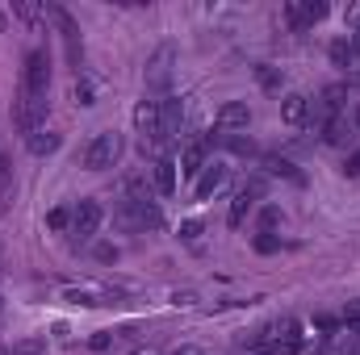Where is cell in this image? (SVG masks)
<instances>
[{"instance_id": "6da1fadb", "label": "cell", "mask_w": 360, "mask_h": 355, "mask_svg": "<svg viewBox=\"0 0 360 355\" xmlns=\"http://www.w3.org/2000/svg\"><path fill=\"white\" fill-rule=\"evenodd\" d=\"M252 347H260L269 355H297L306 347V339H302V326L293 318H281V322H269L264 330H256Z\"/></svg>"}, {"instance_id": "7a4b0ae2", "label": "cell", "mask_w": 360, "mask_h": 355, "mask_svg": "<svg viewBox=\"0 0 360 355\" xmlns=\"http://www.w3.org/2000/svg\"><path fill=\"white\" fill-rule=\"evenodd\" d=\"M122 151H126V142H122V134L117 130H101V134H92L89 147H84V168L89 172H109V168H117V159H122Z\"/></svg>"}, {"instance_id": "3957f363", "label": "cell", "mask_w": 360, "mask_h": 355, "mask_svg": "<svg viewBox=\"0 0 360 355\" xmlns=\"http://www.w3.org/2000/svg\"><path fill=\"white\" fill-rule=\"evenodd\" d=\"M117 226L130 230V234H147V230H160V226H164V213H160L155 201H122Z\"/></svg>"}, {"instance_id": "277c9868", "label": "cell", "mask_w": 360, "mask_h": 355, "mask_svg": "<svg viewBox=\"0 0 360 355\" xmlns=\"http://www.w3.org/2000/svg\"><path fill=\"white\" fill-rule=\"evenodd\" d=\"M134 130H139L143 155L164 142V134H160V100H139V105H134Z\"/></svg>"}, {"instance_id": "5b68a950", "label": "cell", "mask_w": 360, "mask_h": 355, "mask_svg": "<svg viewBox=\"0 0 360 355\" xmlns=\"http://www.w3.org/2000/svg\"><path fill=\"white\" fill-rule=\"evenodd\" d=\"M46 88H51V55H46V51H30V55H25L21 92H25V96H38V100H46Z\"/></svg>"}, {"instance_id": "8992f818", "label": "cell", "mask_w": 360, "mask_h": 355, "mask_svg": "<svg viewBox=\"0 0 360 355\" xmlns=\"http://www.w3.org/2000/svg\"><path fill=\"white\" fill-rule=\"evenodd\" d=\"M13 121H17V130L30 138L34 130H42V126H46V100L17 92V100H13Z\"/></svg>"}, {"instance_id": "52a82bcc", "label": "cell", "mask_w": 360, "mask_h": 355, "mask_svg": "<svg viewBox=\"0 0 360 355\" xmlns=\"http://www.w3.org/2000/svg\"><path fill=\"white\" fill-rule=\"evenodd\" d=\"M101 217H105V213H101L96 201H80V205L72 209V243H76V247L89 243L92 234L101 230Z\"/></svg>"}, {"instance_id": "ba28073f", "label": "cell", "mask_w": 360, "mask_h": 355, "mask_svg": "<svg viewBox=\"0 0 360 355\" xmlns=\"http://www.w3.org/2000/svg\"><path fill=\"white\" fill-rule=\"evenodd\" d=\"M226 180H231V168H226L222 159H210V163L201 168L197 184H193V196H197V201H210V196H218V192L226 188Z\"/></svg>"}, {"instance_id": "9c48e42d", "label": "cell", "mask_w": 360, "mask_h": 355, "mask_svg": "<svg viewBox=\"0 0 360 355\" xmlns=\"http://www.w3.org/2000/svg\"><path fill=\"white\" fill-rule=\"evenodd\" d=\"M172 67H176V51H172V46H160V51L147 59V88L164 92L172 84Z\"/></svg>"}, {"instance_id": "30bf717a", "label": "cell", "mask_w": 360, "mask_h": 355, "mask_svg": "<svg viewBox=\"0 0 360 355\" xmlns=\"http://www.w3.org/2000/svg\"><path fill=\"white\" fill-rule=\"evenodd\" d=\"M323 17H327V4H323V0H289V4H285L289 29H310V25L323 21Z\"/></svg>"}, {"instance_id": "8fae6325", "label": "cell", "mask_w": 360, "mask_h": 355, "mask_svg": "<svg viewBox=\"0 0 360 355\" xmlns=\"http://www.w3.org/2000/svg\"><path fill=\"white\" fill-rule=\"evenodd\" d=\"M214 126H218V134H239V130H248V126H252V109H248V100H226V105L218 109Z\"/></svg>"}, {"instance_id": "7c38bea8", "label": "cell", "mask_w": 360, "mask_h": 355, "mask_svg": "<svg viewBox=\"0 0 360 355\" xmlns=\"http://www.w3.org/2000/svg\"><path fill=\"white\" fill-rule=\"evenodd\" d=\"M260 192H264V184H260V180H252V184H243V188L235 192V201H231V217H226V222H231L235 230H239V226L248 222V213L256 209V201H260Z\"/></svg>"}, {"instance_id": "4fadbf2b", "label": "cell", "mask_w": 360, "mask_h": 355, "mask_svg": "<svg viewBox=\"0 0 360 355\" xmlns=\"http://www.w3.org/2000/svg\"><path fill=\"white\" fill-rule=\"evenodd\" d=\"M205 163H210V142H205V138L184 142V151H180V176H184V180H197Z\"/></svg>"}, {"instance_id": "5bb4252c", "label": "cell", "mask_w": 360, "mask_h": 355, "mask_svg": "<svg viewBox=\"0 0 360 355\" xmlns=\"http://www.w3.org/2000/svg\"><path fill=\"white\" fill-rule=\"evenodd\" d=\"M51 17H55V21H59V29H63V42H68V59H72V67L80 72V29H76L72 13H68L63 4H51Z\"/></svg>"}, {"instance_id": "9a60e30c", "label": "cell", "mask_w": 360, "mask_h": 355, "mask_svg": "<svg viewBox=\"0 0 360 355\" xmlns=\"http://www.w3.org/2000/svg\"><path fill=\"white\" fill-rule=\"evenodd\" d=\"M281 121H285V126H306V121H310V96L285 92V96H281Z\"/></svg>"}, {"instance_id": "2e32d148", "label": "cell", "mask_w": 360, "mask_h": 355, "mask_svg": "<svg viewBox=\"0 0 360 355\" xmlns=\"http://www.w3.org/2000/svg\"><path fill=\"white\" fill-rule=\"evenodd\" d=\"M68 301H76V305H113V301H117V288L80 284V288H68Z\"/></svg>"}, {"instance_id": "e0dca14e", "label": "cell", "mask_w": 360, "mask_h": 355, "mask_svg": "<svg viewBox=\"0 0 360 355\" xmlns=\"http://www.w3.org/2000/svg\"><path fill=\"white\" fill-rule=\"evenodd\" d=\"M180 121H184V100H180V96L160 100V134H164V138H176Z\"/></svg>"}, {"instance_id": "ac0fdd59", "label": "cell", "mask_w": 360, "mask_h": 355, "mask_svg": "<svg viewBox=\"0 0 360 355\" xmlns=\"http://www.w3.org/2000/svg\"><path fill=\"white\" fill-rule=\"evenodd\" d=\"M25 147H30V155H38V159H42V155H55V151H59V134L42 126V130H34V134L25 138Z\"/></svg>"}, {"instance_id": "d6986e66", "label": "cell", "mask_w": 360, "mask_h": 355, "mask_svg": "<svg viewBox=\"0 0 360 355\" xmlns=\"http://www.w3.org/2000/svg\"><path fill=\"white\" fill-rule=\"evenodd\" d=\"M155 192H176V159H168V155H160L155 159Z\"/></svg>"}, {"instance_id": "ffe728a7", "label": "cell", "mask_w": 360, "mask_h": 355, "mask_svg": "<svg viewBox=\"0 0 360 355\" xmlns=\"http://www.w3.org/2000/svg\"><path fill=\"white\" fill-rule=\"evenodd\" d=\"M122 188H126V201H155V188L147 184L143 172H134V176L122 180Z\"/></svg>"}, {"instance_id": "44dd1931", "label": "cell", "mask_w": 360, "mask_h": 355, "mask_svg": "<svg viewBox=\"0 0 360 355\" xmlns=\"http://www.w3.org/2000/svg\"><path fill=\"white\" fill-rule=\"evenodd\" d=\"M264 172H269V176H285V180H293V184H302V172H297L289 159H281V155H264Z\"/></svg>"}, {"instance_id": "7402d4cb", "label": "cell", "mask_w": 360, "mask_h": 355, "mask_svg": "<svg viewBox=\"0 0 360 355\" xmlns=\"http://www.w3.org/2000/svg\"><path fill=\"white\" fill-rule=\"evenodd\" d=\"M13 13H17L25 25H38V21H42L51 8H46V4H34V0H17V4H13Z\"/></svg>"}, {"instance_id": "603a6c76", "label": "cell", "mask_w": 360, "mask_h": 355, "mask_svg": "<svg viewBox=\"0 0 360 355\" xmlns=\"http://www.w3.org/2000/svg\"><path fill=\"white\" fill-rule=\"evenodd\" d=\"M13 201V168H8V155H0V213L8 209Z\"/></svg>"}, {"instance_id": "cb8c5ba5", "label": "cell", "mask_w": 360, "mask_h": 355, "mask_svg": "<svg viewBox=\"0 0 360 355\" xmlns=\"http://www.w3.org/2000/svg\"><path fill=\"white\" fill-rule=\"evenodd\" d=\"M72 96H76V105H96V92H92V84L84 80V76H76V88H72Z\"/></svg>"}, {"instance_id": "d4e9b609", "label": "cell", "mask_w": 360, "mask_h": 355, "mask_svg": "<svg viewBox=\"0 0 360 355\" xmlns=\"http://www.w3.org/2000/svg\"><path fill=\"white\" fill-rule=\"evenodd\" d=\"M218 138H222L231 151H239V155H252V151H256V147H252V138H243V134H218Z\"/></svg>"}, {"instance_id": "484cf974", "label": "cell", "mask_w": 360, "mask_h": 355, "mask_svg": "<svg viewBox=\"0 0 360 355\" xmlns=\"http://www.w3.org/2000/svg\"><path fill=\"white\" fill-rule=\"evenodd\" d=\"M201 230H205L201 222H184V226H180V239H184L188 247H197V243H201Z\"/></svg>"}, {"instance_id": "4316f807", "label": "cell", "mask_w": 360, "mask_h": 355, "mask_svg": "<svg viewBox=\"0 0 360 355\" xmlns=\"http://www.w3.org/2000/svg\"><path fill=\"white\" fill-rule=\"evenodd\" d=\"M42 351H46V343H42V339H25V343H17L8 355H42Z\"/></svg>"}, {"instance_id": "83f0119b", "label": "cell", "mask_w": 360, "mask_h": 355, "mask_svg": "<svg viewBox=\"0 0 360 355\" xmlns=\"http://www.w3.org/2000/svg\"><path fill=\"white\" fill-rule=\"evenodd\" d=\"M331 59H335L340 67H348V63H352V51H348V38H340V42L331 46Z\"/></svg>"}, {"instance_id": "f1b7e54d", "label": "cell", "mask_w": 360, "mask_h": 355, "mask_svg": "<svg viewBox=\"0 0 360 355\" xmlns=\"http://www.w3.org/2000/svg\"><path fill=\"white\" fill-rule=\"evenodd\" d=\"M344 326H348L352 335H360V301H352V305L344 309Z\"/></svg>"}, {"instance_id": "f546056e", "label": "cell", "mask_w": 360, "mask_h": 355, "mask_svg": "<svg viewBox=\"0 0 360 355\" xmlns=\"http://www.w3.org/2000/svg\"><path fill=\"white\" fill-rule=\"evenodd\" d=\"M46 226H51V230H63V226H72V213H68V209H51Z\"/></svg>"}, {"instance_id": "4dcf8cb0", "label": "cell", "mask_w": 360, "mask_h": 355, "mask_svg": "<svg viewBox=\"0 0 360 355\" xmlns=\"http://www.w3.org/2000/svg\"><path fill=\"white\" fill-rule=\"evenodd\" d=\"M256 251H260V255H272V251H281V239H272V234H260V239H256Z\"/></svg>"}, {"instance_id": "1f68e13d", "label": "cell", "mask_w": 360, "mask_h": 355, "mask_svg": "<svg viewBox=\"0 0 360 355\" xmlns=\"http://www.w3.org/2000/svg\"><path fill=\"white\" fill-rule=\"evenodd\" d=\"M260 84H264V88H281V76H276V72H272V67H260Z\"/></svg>"}, {"instance_id": "d6a6232c", "label": "cell", "mask_w": 360, "mask_h": 355, "mask_svg": "<svg viewBox=\"0 0 360 355\" xmlns=\"http://www.w3.org/2000/svg\"><path fill=\"white\" fill-rule=\"evenodd\" d=\"M344 176H352V180L360 176V151H352V155L344 159Z\"/></svg>"}, {"instance_id": "836d02e7", "label": "cell", "mask_w": 360, "mask_h": 355, "mask_svg": "<svg viewBox=\"0 0 360 355\" xmlns=\"http://www.w3.org/2000/svg\"><path fill=\"white\" fill-rule=\"evenodd\" d=\"M109 343H113V339H109V330H96V335L89 339V347H92V351H105Z\"/></svg>"}, {"instance_id": "e575fe53", "label": "cell", "mask_w": 360, "mask_h": 355, "mask_svg": "<svg viewBox=\"0 0 360 355\" xmlns=\"http://www.w3.org/2000/svg\"><path fill=\"white\" fill-rule=\"evenodd\" d=\"M276 222H281V213H276V209H264V234H269Z\"/></svg>"}, {"instance_id": "d590c367", "label": "cell", "mask_w": 360, "mask_h": 355, "mask_svg": "<svg viewBox=\"0 0 360 355\" xmlns=\"http://www.w3.org/2000/svg\"><path fill=\"white\" fill-rule=\"evenodd\" d=\"M348 51H352V59H356V55H360V29H356V34H352V38H348Z\"/></svg>"}, {"instance_id": "8d00e7d4", "label": "cell", "mask_w": 360, "mask_h": 355, "mask_svg": "<svg viewBox=\"0 0 360 355\" xmlns=\"http://www.w3.org/2000/svg\"><path fill=\"white\" fill-rule=\"evenodd\" d=\"M172 355H201V351H197V347H176Z\"/></svg>"}, {"instance_id": "74e56055", "label": "cell", "mask_w": 360, "mask_h": 355, "mask_svg": "<svg viewBox=\"0 0 360 355\" xmlns=\"http://www.w3.org/2000/svg\"><path fill=\"white\" fill-rule=\"evenodd\" d=\"M130 355H160L155 347H139V351H130Z\"/></svg>"}, {"instance_id": "f35d334b", "label": "cell", "mask_w": 360, "mask_h": 355, "mask_svg": "<svg viewBox=\"0 0 360 355\" xmlns=\"http://www.w3.org/2000/svg\"><path fill=\"white\" fill-rule=\"evenodd\" d=\"M348 17H352V21H360V4H352V8H348Z\"/></svg>"}, {"instance_id": "ab89813d", "label": "cell", "mask_w": 360, "mask_h": 355, "mask_svg": "<svg viewBox=\"0 0 360 355\" xmlns=\"http://www.w3.org/2000/svg\"><path fill=\"white\" fill-rule=\"evenodd\" d=\"M356 126H360V109H356Z\"/></svg>"}, {"instance_id": "60d3db41", "label": "cell", "mask_w": 360, "mask_h": 355, "mask_svg": "<svg viewBox=\"0 0 360 355\" xmlns=\"http://www.w3.org/2000/svg\"><path fill=\"white\" fill-rule=\"evenodd\" d=\"M0 29H4V17H0Z\"/></svg>"}, {"instance_id": "b9f144b4", "label": "cell", "mask_w": 360, "mask_h": 355, "mask_svg": "<svg viewBox=\"0 0 360 355\" xmlns=\"http://www.w3.org/2000/svg\"><path fill=\"white\" fill-rule=\"evenodd\" d=\"M0 309H4V297H0Z\"/></svg>"}, {"instance_id": "7bdbcfd3", "label": "cell", "mask_w": 360, "mask_h": 355, "mask_svg": "<svg viewBox=\"0 0 360 355\" xmlns=\"http://www.w3.org/2000/svg\"><path fill=\"white\" fill-rule=\"evenodd\" d=\"M356 84H360V72H356Z\"/></svg>"}]
</instances>
